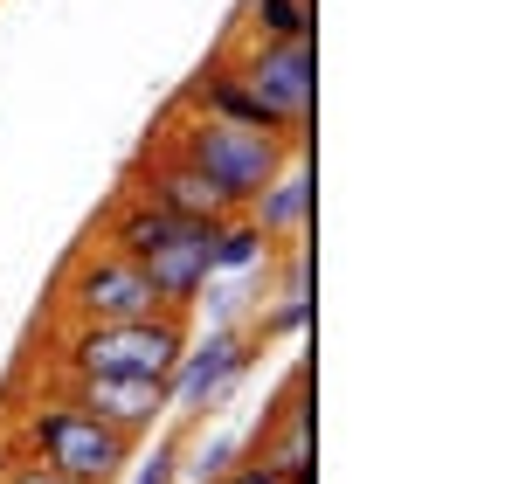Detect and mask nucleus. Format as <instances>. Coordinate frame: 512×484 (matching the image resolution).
Instances as JSON below:
<instances>
[{
	"label": "nucleus",
	"mask_w": 512,
	"mask_h": 484,
	"mask_svg": "<svg viewBox=\"0 0 512 484\" xmlns=\"http://www.w3.org/2000/svg\"><path fill=\"white\" fill-rule=\"evenodd\" d=\"M187 339H194L187 312L132 325H70L56 339V381H160L167 388Z\"/></svg>",
	"instance_id": "obj_1"
},
{
	"label": "nucleus",
	"mask_w": 512,
	"mask_h": 484,
	"mask_svg": "<svg viewBox=\"0 0 512 484\" xmlns=\"http://www.w3.org/2000/svg\"><path fill=\"white\" fill-rule=\"evenodd\" d=\"M160 139H167V146L194 166L208 187H222L236 208H250L256 194L277 180V166L298 153V139L250 132V125H222V118H201V111H173Z\"/></svg>",
	"instance_id": "obj_2"
},
{
	"label": "nucleus",
	"mask_w": 512,
	"mask_h": 484,
	"mask_svg": "<svg viewBox=\"0 0 512 484\" xmlns=\"http://www.w3.org/2000/svg\"><path fill=\"white\" fill-rule=\"evenodd\" d=\"M14 450L77 484H118V471L132 464L139 443H125L118 429L90 422L84 408H70L63 395H42V402H28L14 415Z\"/></svg>",
	"instance_id": "obj_3"
},
{
	"label": "nucleus",
	"mask_w": 512,
	"mask_h": 484,
	"mask_svg": "<svg viewBox=\"0 0 512 484\" xmlns=\"http://www.w3.org/2000/svg\"><path fill=\"white\" fill-rule=\"evenodd\" d=\"M56 305H63L70 325H132V319H160V312H167L160 291L146 284V270L125 263V256L104 249V242H90L84 256L63 270Z\"/></svg>",
	"instance_id": "obj_4"
},
{
	"label": "nucleus",
	"mask_w": 512,
	"mask_h": 484,
	"mask_svg": "<svg viewBox=\"0 0 512 484\" xmlns=\"http://www.w3.org/2000/svg\"><path fill=\"white\" fill-rule=\"evenodd\" d=\"M118 194H139V201H153L160 215H173V222H194V229H215V222H229V215H243L222 187H208L194 166L173 153L167 139H153L146 153H139V166L125 173V187Z\"/></svg>",
	"instance_id": "obj_5"
},
{
	"label": "nucleus",
	"mask_w": 512,
	"mask_h": 484,
	"mask_svg": "<svg viewBox=\"0 0 512 484\" xmlns=\"http://www.w3.org/2000/svg\"><path fill=\"white\" fill-rule=\"evenodd\" d=\"M229 70L250 83L277 118H284L291 139H305V125H312V97H319L312 42H243V49L229 56Z\"/></svg>",
	"instance_id": "obj_6"
},
{
	"label": "nucleus",
	"mask_w": 512,
	"mask_h": 484,
	"mask_svg": "<svg viewBox=\"0 0 512 484\" xmlns=\"http://www.w3.org/2000/svg\"><path fill=\"white\" fill-rule=\"evenodd\" d=\"M243 367H250V339L236 325H215L208 339H187V353H180V367H173V381H167V415L194 422L201 408H215L236 388Z\"/></svg>",
	"instance_id": "obj_7"
},
{
	"label": "nucleus",
	"mask_w": 512,
	"mask_h": 484,
	"mask_svg": "<svg viewBox=\"0 0 512 484\" xmlns=\"http://www.w3.org/2000/svg\"><path fill=\"white\" fill-rule=\"evenodd\" d=\"M63 402L84 408L104 429H118L125 443H139L167 422V388L160 381H63Z\"/></svg>",
	"instance_id": "obj_8"
},
{
	"label": "nucleus",
	"mask_w": 512,
	"mask_h": 484,
	"mask_svg": "<svg viewBox=\"0 0 512 484\" xmlns=\"http://www.w3.org/2000/svg\"><path fill=\"white\" fill-rule=\"evenodd\" d=\"M173 111H201V118H222V125H250V132H277V139H291L284 118H277V111H270L236 70H229V56L201 63V77L173 97ZM298 146H305V139H298Z\"/></svg>",
	"instance_id": "obj_9"
},
{
	"label": "nucleus",
	"mask_w": 512,
	"mask_h": 484,
	"mask_svg": "<svg viewBox=\"0 0 512 484\" xmlns=\"http://www.w3.org/2000/svg\"><path fill=\"white\" fill-rule=\"evenodd\" d=\"M250 464L277 471L284 484H312V408H305V374H291L284 408L263 422V436H256Z\"/></svg>",
	"instance_id": "obj_10"
},
{
	"label": "nucleus",
	"mask_w": 512,
	"mask_h": 484,
	"mask_svg": "<svg viewBox=\"0 0 512 484\" xmlns=\"http://www.w3.org/2000/svg\"><path fill=\"white\" fill-rule=\"evenodd\" d=\"M243 215H250L256 229H263V242H270V249H284V242L305 236V222H312V173H305V146H298L291 160L277 166V180L256 194Z\"/></svg>",
	"instance_id": "obj_11"
},
{
	"label": "nucleus",
	"mask_w": 512,
	"mask_h": 484,
	"mask_svg": "<svg viewBox=\"0 0 512 484\" xmlns=\"http://www.w3.org/2000/svg\"><path fill=\"white\" fill-rule=\"evenodd\" d=\"M208 256H215V277H256V270H270V242L256 229L250 215H229V222H215V236H208Z\"/></svg>",
	"instance_id": "obj_12"
},
{
	"label": "nucleus",
	"mask_w": 512,
	"mask_h": 484,
	"mask_svg": "<svg viewBox=\"0 0 512 484\" xmlns=\"http://www.w3.org/2000/svg\"><path fill=\"white\" fill-rule=\"evenodd\" d=\"M243 42H312V0H243Z\"/></svg>",
	"instance_id": "obj_13"
},
{
	"label": "nucleus",
	"mask_w": 512,
	"mask_h": 484,
	"mask_svg": "<svg viewBox=\"0 0 512 484\" xmlns=\"http://www.w3.org/2000/svg\"><path fill=\"white\" fill-rule=\"evenodd\" d=\"M312 319V291H277V305L256 312V339H298Z\"/></svg>",
	"instance_id": "obj_14"
},
{
	"label": "nucleus",
	"mask_w": 512,
	"mask_h": 484,
	"mask_svg": "<svg viewBox=\"0 0 512 484\" xmlns=\"http://www.w3.org/2000/svg\"><path fill=\"white\" fill-rule=\"evenodd\" d=\"M229 464H236V436H208V443L194 450V464H180V471H187L194 484H215Z\"/></svg>",
	"instance_id": "obj_15"
},
{
	"label": "nucleus",
	"mask_w": 512,
	"mask_h": 484,
	"mask_svg": "<svg viewBox=\"0 0 512 484\" xmlns=\"http://www.w3.org/2000/svg\"><path fill=\"white\" fill-rule=\"evenodd\" d=\"M173 478H180V443H160V450L132 471V484H173Z\"/></svg>",
	"instance_id": "obj_16"
},
{
	"label": "nucleus",
	"mask_w": 512,
	"mask_h": 484,
	"mask_svg": "<svg viewBox=\"0 0 512 484\" xmlns=\"http://www.w3.org/2000/svg\"><path fill=\"white\" fill-rule=\"evenodd\" d=\"M0 484H77V478H63V471H49V464H35V457H14Z\"/></svg>",
	"instance_id": "obj_17"
},
{
	"label": "nucleus",
	"mask_w": 512,
	"mask_h": 484,
	"mask_svg": "<svg viewBox=\"0 0 512 484\" xmlns=\"http://www.w3.org/2000/svg\"><path fill=\"white\" fill-rule=\"evenodd\" d=\"M215 484H284V478H277V471H263V464H229Z\"/></svg>",
	"instance_id": "obj_18"
},
{
	"label": "nucleus",
	"mask_w": 512,
	"mask_h": 484,
	"mask_svg": "<svg viewBox=\"0 0 512 484\" xmlns=\"http://www.w3.org/2000/svg\"><path fill=\"white\" fill-rule=\"evenodd\" d=\"M14 457H21V450H14V436L0 429V478H7V464H14Z\"/></svg>",
	"instance_id": "obj_19"
}]
</instances>
